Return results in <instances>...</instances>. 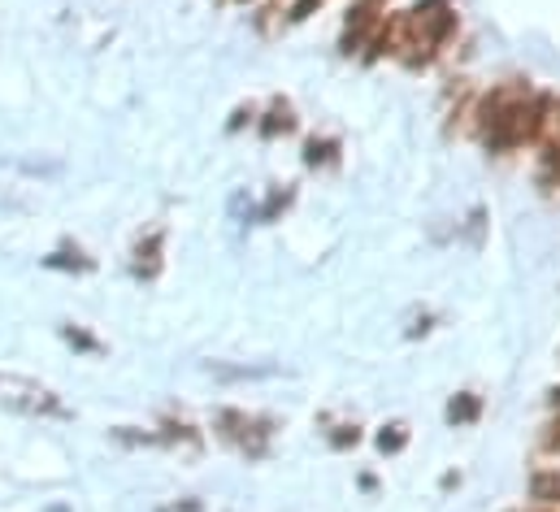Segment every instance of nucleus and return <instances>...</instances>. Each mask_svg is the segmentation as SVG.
Returning a JSON list of instances; mask_svg holds the SVG:
<instances>
[{
    "label": "nucleus",
    "instance_id": "f257e3e1",
    "mask_svg": "<svg viewBox=\"0 0 560 512\" xmlns=\"http://www.w3.org/2000/svg\"><path fill=\"white\" fill-rule=\"evenodd\" d=\"M548 105H552L548 92H530L526 83H500L478 109L482 143L491 152H513L522 143H535L548 118Z\"/></svg>",
    "mask_w": 560,
    "mask_h": 512
},
{
    "label": "nucleus",
    "instance_id": "f03ea898",
    "mask_svg": "<svg viewBox=\"0 0 560 512\" xmlns=\"http://www.w3.org/2000/svg\"><path fill=\"white\" fill-rule=\"evenodd\" d=\"M0 408L22 412V417H66V404L57 399L52 386L18 379V374H0Z\"/></svg>",
    "mask_w": 560,
    "mask_h": 512
},
{
    "label": "nucleus",
    "instance_id": "7ed1b4c3",
    "mask_svg": "<svg viewBox=\"0 0 560 512\" xmlns=\"http://www.w3.org/2000/svg\"><path fill=\"white\" fill-rule=\"evenodd\" d=\"M218 434L226 443H235L248 461H261L270 452V417H248L240 408H218Z\"/></svg>",
    "mask_w": 560,
    "mask_h": 512
},
{
    "label": "nucleus",
    "instance_id": "20e7f679",
    "mask_svg": "<svg viewBox=\"0 0 560 512\" xmlns=\"http://www.w3.org/2000/svg\"><path fill=\"white\" fill-rule=\"evenodd\" d=\"M161 253H165V231H152V235H143L140 244H136V253H131V274L140 278V282H152L156 274H161Z\"/></svg>",
    "mask_w": 560,
    "mask_h": 512
},
{
    "label": "nucleus",
    "instance_id": "39448f33",
    "mask_svg": "<svg viewBox=\"0 0 560 512\" xmlns=\"http://www.w3.org/2000/svg\"><path fill=\"white\" fill-rule=\"evenodd\" d=\"M161 443H170V447H183L191 461H196V456H200V447H205L200 430H196V426H187V421H165V426H161Z\"/></svg>",
    "mask_w": 560,
    "mask_h": 512
},
{
    "label": "nucleus",
    "instance_id": "423d86ee",
    "mask_svg": "<svg viewBox=\"0 0 560 512\" xmlns=\"http://www.w3.org/2000/svg\"><path fill=\"white\" fill-rule=\"evenodd\" d=\"M478 412H482V399H478L474 391H460V395L447 404V421H452V426H469V421H478Z\"/></svg>",
    "mask_w": 560,
    "mask_h": 512
},
{
    "label": "nucleus",
    "instance_id": "0eeeda50",
    "mask_svg": "<svg viewBox=\"0 0 560 512\" xmlns=\"http://www.w3.org/2000/svg\"><path fill=\"white\" fill-rule=\"evenodd\" d=\"M44 265L48 269H74V274H92L96 269V260L88 253H79V248H57L52 256H44Z\"/></svg>",
    "mask_w": 560,
    "mask_h": 512
},
{
    "label": "nucleus",
    "instance_id": "6e6552de",
    "mask_svg": "<svg viewBox=\"0 0 560 512\" xmlns=\"http://www.w3.org/2000/svg\"><path fill=\"white\" fill-rule=\"evenodd\" d=\"M261 139H279L287 130H295V118H291V105L287 101H275L270 105V114H266V123H261Z\"/></svg>",
    "mask_w": 560,
    "mask_h": 512
},
{
    "label": "nucleus",
    "instance_id": "1a4fd4ad",
    "mask_svg": "<svg viewBox=\"0 0 560 512\" xmlns=\"http://www.w3.org/2000/svg\"><path fill=\"white\" fill-rule=\"evenodd\" d=\"M61 339H66L74 352H88V357H101V352H105V344H101L92 330H83V326H61Z\"/></svg>",
    "mask_w": 560,
    "mask_h": 512
},
{
    "label": "nucleus",
    "instance_id": "9d476101",
    "mask_svg": "<svg viewBox=\"0 0 560 512\" xmlns=\"http://www.w3.org/2000/svg\"><path fill=\"white\" fill-rule=\"evenodd\" d=\"M335 152H339L335 139H317V135H313V139L304 143V165H313V170H317V165H335Z\"/></svg>",
    "mask_w": 560,
    "mask_h": 512
},
{
    "label": "nucleus",
    "instance_id": "9b49d317",
    "mask_svg": "<svg viewBox=\"0 0 560 512\" xmlns=\"http://www.w3.org/2000/svg\"><path fill=\"white\" fill-rule=\"evenodd\" d=\"M405 443H409V426H383V434H378V452H387V456H396V452H405Z\"/></svg>",
    "mask_w": 560,
    "mask_h": 512
},
{
    "label": "nucleus",
    "instance_id": "f8f14e48",
    "mask_svg": "<svg viewBox=\"0 0 560 512\" xmlns=\"http://www.w3.org/2000/svg\"><path fill=\"white\" fill-rule=\"evenodd\" d=\"M114 439L127 443V447H161V434H143V430H136V426H118Z\"/></svg>",
    "mask_w": 560,
    "mask_h": 512
},
{
    "label": "nucleus",
    "instance_id": "ddd939ff",
    "mask_svg": "<svg viewBox=\"0 0 560 512\" xmlns=\"http://www.w3.org/2000/svg\"><path fill=\"white\" fill-rule=\"evenodd\" d=\"M357 443H361V430H357V426H339V430L330 434V447H335V452H343V447H357Z\"/></svg>",
    "mask_w": 560,
    "mask_h": 512
},
{
    "label": "nucleus",
    "instance_id": "4468645a",
    "mask_svg": "<svg viewBox=\"0 0 560 512\" xmlns=\"http://www.w3.org/2000/svg\"><path fill=\"white\" fill-rule=\"evenodd\" d=\"M287 205H291V191H275V196L266 200V209H261V222H275Z\"/></svg>",
    "mask_w": 560,
    "mask_h": 512
},
{
    "label": "nucleus",
    "instance_id": "2eb2a0df",
    "mask_svg": "<svg viewBox=\"0 0 560 512\" xmlns=\"http://www.w3.org/2000/svg\"><path fill=\"white\" fill-rule=\"evenodd\" d=\"M544 447H548L552 456H560V417L548 426V430H544Z\"/></svg>",
    "mask_w": 560,
    "mask_h": 512
},
{
    "label": "nucleus",
    "instance_id": "dca6fc26",
    "mask_svg": "<svg viewBox=\"0 0 560 512\" xmlns=\"http://www.w3.org/2000/svg\"><path fill=\"white\" fill-rule=\"evenodd\" d=\"M244 123H253V105H248V109H235V118H231V127L226 130H240Z\"/></svg>",
    "mask_w": 560,
    "mask_h": 512
},
{
    "label": "nucleus",
    "instance_id": "f3484780",
    "mask_svg": "<svg viewBox=\"0 0 560 512\" xmlns=\"http://www.w3.org/2000/svg\"><path fill=\"white\" fill-rule=\"evenodd\" d=\"M544 165H548V170H552V174H557V178H560V152H557V156H552V161H544Z\"/></svg>",
    "mask_w": 560,
    "mask_h": 512
},
{
    "label": "nucleus",
    "instance_id": "a211bd4d",
    "mask_svg": "<svg viewBox=\"0 0 560 512\" xmlns=\"http://www.w3.org/2000/svg\"><path fill=\"white\" fill-rule=\"evenodd\" d=\"M548 399H552V404H557V408H560V386H557V391H552V395H548Z\"/></svg>",
    "mask_w": 560,
    "mask_h": 512
}]
</instances>
